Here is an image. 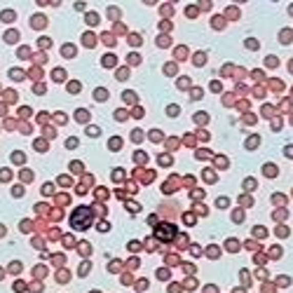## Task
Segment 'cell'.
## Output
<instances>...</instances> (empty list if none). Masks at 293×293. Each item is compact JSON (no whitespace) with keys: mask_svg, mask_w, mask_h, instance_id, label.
Masks as SVG:
<instances>
[{"mask_svg":"<svg viewBox=\"0 0 293 293\" xmlns=\"http://www.w3.org/2000/svg\"><path fill=\"white\" fill-rule=\"evenodd\" d=\"M174 233H176V230H174L172 225H160V227H157V237L164 239V242H166V239H172Z\"/></svg>","mask_w":293,"mask_h":293,"instance_id":"6da1fadb","label":"cell"}]
</instances>
